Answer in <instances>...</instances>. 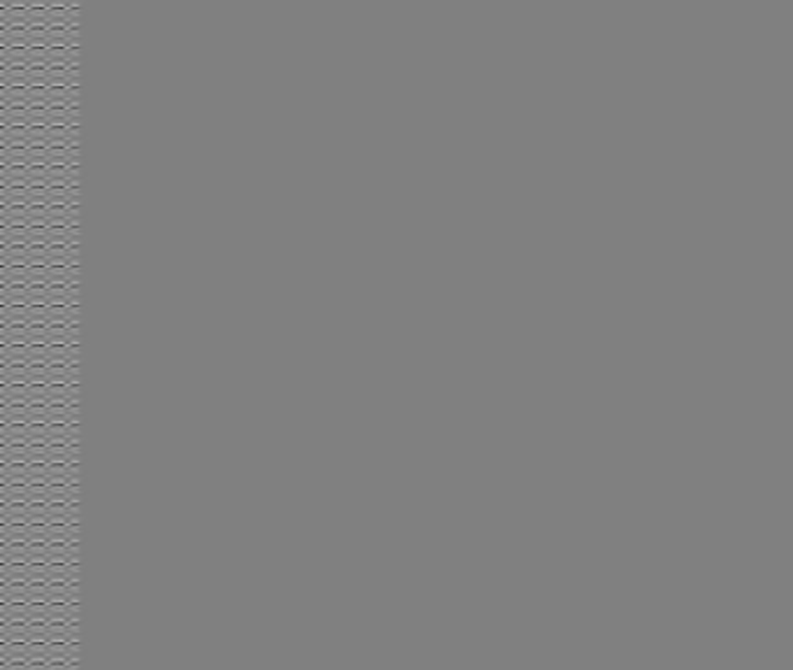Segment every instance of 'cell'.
Masks as SVG:
<instances>
[{
	"instance_id": "obj_26",
	"label": "cell",
	"mask_w": 793,
	"mask_h": 670,
	"mask_svg": "<svg viewBox=\"0 0 793 670\" xmlns=\"http://www.w3.org/2000/svg\"><path fill=\"white\" fill-rule=\"evenodd\" d=\"M3 28H80V10H8L0 14Z\"/></svg>"
},
{
	"instance_id": "obj_3",
	"label": "cell",
	"mask_w": 793,
	"mask_h": 670,
	"mask_svg": "<svg viewBox=\"0 0 793 670\" xmlns=\"http://www.w3.org/2000/svg\"><path fill=\"white\" fill-rule=\"evenodd\" d=\"M3 485H80V463H3Z\"/></svg>"
},
{
	"instance_id": "obj_28",
	"label": "cell",
	"mask_w": 793,
	"mask_h": 670,
	"mask_svg": "<svg viewBox=\"0 0 793 670\" xmlns=\"http://www.w3.org/2000/svg\"><path fill=\"white\" fill-rule=\"evenodd\" d=\"M3 305H80V287H3Z\"/></svg>"
},
{
	"instance_id": "obj_21",
	"label": "cell",
	"mask_w": 793,
	"mask_h": 670,
	"mask_svg": "<svg viewBox=\"0 0 793 670\" xmlns=\"http://www.w3.org/2000/svg\"><path fill=\"white\" fill-rule=\"evenodd\" d=\"M3 68H80V49H3Z\"/></svg>"
},
{
	"instance_id": "obj_24",
	"label": "cell",
	"mask_w": 793,
	"mask_h": 670,
	"mask_svg": "<svg viewBox=\"0 0 793 670\" xmlns=\"http://www.w3.org/2000/svg\"><path fill=\"white\" fill-rule=\"evenodd\" d=\"M3 186H80V168L3 166Z\"/></svg>"
},
{
	"instance_id": "obj_10",
	"label": "cell",
	"mask_w": 793,
	"mask_h": 670,
	"mask_svg": "<svg viewBox=\"0 0 793 670\" xmlns=\"http://www.w3.org/2000/svg\"><path fill=\"white\" fill-rule=\"evenodd\" d=\"M3 405H80V385H3Z\"/></svg>"
},
{
	"instance_id": "obj_27",
	"label": "cell",
	"mask_w": 793,
	"mask_h": 670,
	"mask_svg": "<svg viewBox=\"0 0 793 670\" xmlns=\"http://www.w3.org/2000/svg\"><path fill=\"white\" fill-rule=\"evenodd\" d=\"M3 463H80V444H3Z\"/></svg>"
},
{
	"instance_id": "obj_33",
	"label": "cell",
	"mask_w": 793,
	"mask_h": 670,
	"mask_svg": "<svg viewBox=\"0 0 793 670\" xmlns=\"http://www.w3.org/2000/svg\"><path fill=\"white\" fill-rule=\"evenodd\" d=\"M3 126H80V110L3 108Z\"/></svg>"
},
{
	"instance_id": "obj_1",
	"label": "cell",
	"mask_w": 793,
	"mask_h": 670,
	"mask_svg": "<svg viewBox=\"0 0 793 670\" xmlns=\"http://www.w3.org/2000/svg\"><path fill=\"white\" fill-rule=\"evenodd\" d=\"M80 666V643H3L0 670Z\"/></svg>"
},
{
	"instance_id": "obj_4",
	"label": "cell",
	"mask_w": 793,
	"mask_h": 670,
	"mask_svg": "<svg viewBox=\"0 0 793 670\" xmlns=\"http://www.w3.org/2000/svg\"><path fill=\"white\" fill-rule=\"evenodd\" d=\"M3 87L80 89V68H3Z\"/></svg>"
},
{
	"instance_id": "obj_25",
	"label": "cell",
	"mask_w": 793,
	"mask_h": 670,
	"mask_svg": "<svg viewBox=\"0 0 793 670\" xmlns=\"http://www.w3.org/2000/svg\"><path fill=\"white\" fill-rule=\"evenodd\" d=\"M3 643H80V624H3Z\"/></svg>"
},
{
	"instance_id": "obj_8",
	"label": "cell",
	"mask_w": 793,
	"mask_h": 670,
	"mask_svg": "<svg viewBox=\"0 0 793 670\" xmlns=\"http://www.w3.org/2000/svg\"><path fill=\"white\" fill-rule=\"evenodd\" d=\"M3 444H80V424H3Z\"/></svg>"
},
{
	"instance_id": "obj_20",
	"label": "cell",
	"mask_w": 793,
	"mask_h": 670,
	"mask_svg": "<svg viewBox=\"0 0 793 670\" xmlns=\"http://www.w3.org/2000/svg\"><path fill=\"white\" fill-rule=\"evenodd\" d=\"M3 108H63L80 110V89H3Z\"/></svg>"
},
{
	"instance_id": "obj_29",
	"label": "cell",
	"mask_w": 793,
	"mask_h": 670,
	"mask_svg": "<svg viewBox=\"0 0 793 670\" xmlns=\"http://www.w3.org/2000/svg\"><path fill=\"white\" fill-rule=\"evenodd\" d=\"M3 424H80V405H3Z\"/></svg>"
},
{
	"instance_id": "obj_19",
	"label": "cell",
	"mask_w": 793,
	"mask_h": 670,
	"mask_svg": "<svg viewBox=\"0 0 793 670\" xmlns=\"http://www.w3.org/2000/svg\"><path fill=\"white\" fill-rule=\"evenodd\" d=\"M3 604H80V584H3Z\"/></svg>"
},
{
	"instance_id": "obj_2",
	"label": "cell",
	"mask_w": 793,
	"mask_h": 670,
	"mask_svg": "<svg viewBox=\"0 0 793 670\" xmlns=\"http://www.w3.org/2000/svg\"><path fill=\"white\" fill-rule=\"evenodd\" d=\"M3 208H80V186H3Z\"/></svg>"
},
{
	"instance_id": "obj_16",
	"label": "cell",
	"mask_w": 793,
	"mask_h": 670,
	"mask_svg": "<svg viewBox=\"0 0 793 670\" xmlns=\"http://www.w3.org/2000/svg\"><path fill=\"white\" fill-rule=\"evenodd\" d=\"M3 524H80V505L71 503H3Z\"/></svg>"
},
{
	"instance_id": "obj_15",
	"label": "cell",
	"mask_w": 793,
	"mask_h": 670,
	"mask_svg": "<svg viewBox=\"0 0 793 670\" xmlns=\"http://www.w3.org/2000/svg\"><path fill=\"white\" fill-rule=\"evenodd\" d=\"M0 42H3V49H80V28H3Z\"/></svg>"
},
{
	"instance_id": "obj_18",
	"label": "cell",
	"mask_w": 793,
	"mask_h": 670,
	"mask_svg": "<svg viewBox=\"0 0 793 670\" xmlns=\"http://www.w3.org/2000/svg\"><path fill=\"white\" fill-rule=\"evenodd\" d=\"M3 345H80V326H3Z\"/></svg>"
},
{
	"instance_id": "obj_13",
	"label": "cell",
	"mask_w": 793,
	"mask_h": 670,
	"mask_svg": "<svg viewBox=\"0 0 793 670\" xmlns=\"http://www.w3.org/2000/svg\"><path fill=\"white\" fill-rule=\"evenodd\" d=\"M3 247H80V227H3Z\"/></svg>"
},
{
	"instance_id": "obj_6",
	"label": "cell",
	"mask_w": 793,
	"mask_h": 670,
	"mask_svg": "<svg viewBox=\"0 0 793 670\" xmlns=\"http://www.w3.org/2000/svg\"><path fill=\"white\" fill-rule=\"evenodd\" d=\"M3 366H80V345H3Z\"/></svg>"
},
{
	"instance_id": "obj_17",
	"label": "cell",
	"mask_w": 793,
	"mask_h": 670,
	"mask_svg": "<svg viewBox=\"0 0 793 670\" xmlns=\"http://www.w3.org/2000/svg\"><path fill=\"white\" fill-rule=\"evenodd\" d=\"M8 545L80 543V524H3Z\"/></svg>"
},
{
	"instance_id": "obj_12",
	"label": "cell",
	"mask_w": 793,
	"mask_h": 670,
	"mask_svg": "<svg viewBox=\"0 0 793 670\" xmlns=\"http://www.w3.org/2000/svg\"><path fill=\"white\" fill-rule=\"evenodd\" d=\"M3 147H80V126H3Z\"/></svg>"
},
{
	"instance_id": "obj_5",
	"label": "cell",
	"mask_w": 793,
	"mask_h": 670,
	"mask_svg": "<svg viewBox=\"0 0 793 670\" xmlns=\"http://www.w3.org/2000/svg\"><path fill=\"white\" fill-rule=\"evenodd\" d=\"M3 326H80V305H3Z\"/></svg>"
},
{
	"instance_id": "obj_14",
	"label": "cell",
	"mask_w": 793,
	"mask_h": 670,
	"mask_svg": "<svg viewBox=\"0 0 793 670\" xmlns=\"http://www.w3.org/2000/svg\"><path fill=\"white\" fill-rule=\"evenodd\" d=\"M3 166L80 168V147H3Z\"/></svg>"
},
{
	"instance_id": "obj_31",
	"label": "cell",
	"mask_w": 793,
	"mask_h": 670,
	"mask_svg": "<svg viewBox=\"0 0 793 670\" xmlns=\"http://www.w3.org/2000/svg\"><path fill=\"white\" fill-rule=\"evenodd\" d=\"M3 266H80V247H3Z\"/></svg>"
},
{
	"instance_id": "obj_22",
	"label": "cell",
	"mask_w": 793,
	"mask_h": 670,
	"mask_svg": "<svg viewBox=\"0 0 793 670\" xmlns=\"http://www.w3.org/2000/svg\"><path fill=\"white\" fill-rule=\"evenodd\" d=\"M3 503H71L80 505V485H3Z\"/></svg>"
},
{
	"instance_id": "obj_9",
	"label": "cell",
	"mask_w": 793,
	"mask_h": 670,
	"mask_svg": "<svg viewBox=\"0 0 793 670\" xmlns=\"http://www.w3.org/2000/svg\"><path fill=\"white\" fill-rule=\"evenodd\" d=\"M3 287H80V266H3Z\"/></svg>"
},
{
	"instance_id": "obj_7",
	"label": "cell",
	"mask_w": 793,
	"mask_h": 670,
	"mask_svg": "<svg viewBox=\"0 0 793 670\" xmlns=\"http://www.w3.org/2000/svg\"><path fill=\"white\" fill-rule=\"evenodd\" d=\"M3 624H80V604H3Z\"/></svg>"
},
{
	"instance_id": "obj_32",
	"label": "cell",
	"mask_w": 793,
	"mask_h": 670,
	"mask_svg": "<svg viewBox=\"0 0 793 670\" xmlns=\"http://www.w3.org/2000/svg\"><path fill=\"white\" fill-rule=\"evenodd\" d=\"M3 385H80V366H3Z\"/></svg>"
},
{
	"instance_id": "obj_34",
	"label": "cell",
	"mask_w": 793,
	"mask_h": 670,
	"mask_svg": "<svg viewBox=\"0 0 793 670\" xmlns=\"http://www.w3.org/2000/svg\"><path fill=\"white\" fill-rule=\"evenodd\" d=\"M8 10H80V0H0Z\"/></svg>"
},
{
	"instance_id": "obj_23",
	"label": "cell",
	"mask_w": 793,
	"mask_h": 670,
	"mask_svg": "<svg viewBox=\"0 0 793 670\" xmlns=\"http://www.w3.org/2000/svg\"><path fill=\"white\" fill-rule=\"evenodd\" d=\"M3 563H80V543H57V545L3 543Z\"/></svg>"
},
{
	"instance_id": "obj_30",
	"label": "cell",
	"mask_w": 793,
	"mask_h": 670,
	"mask_svg": "<svg viewBox=\"0 0 793 670\" xmlns=\"http://www.w3.org/2000/svg\"><path fill=\"white\" fill-rule=\"evenodd\" d=\"M3 227H80V208H3Z\"/></svg>"
},
{
	"instance_id": "obj_11",
	"label": "cell",
	"mask_w": 793,
	"mask_h": 670,
	"mask_svg": "<svg viewBox=\"0 0 793 670\" xmlns=\"http://www.w3.org/2000/svg\"><path fill=\"white\" fill-rule=\"evenodd\" d=\"M3 584H80V563H3Z\"/></svg>"
}]
</instances>
